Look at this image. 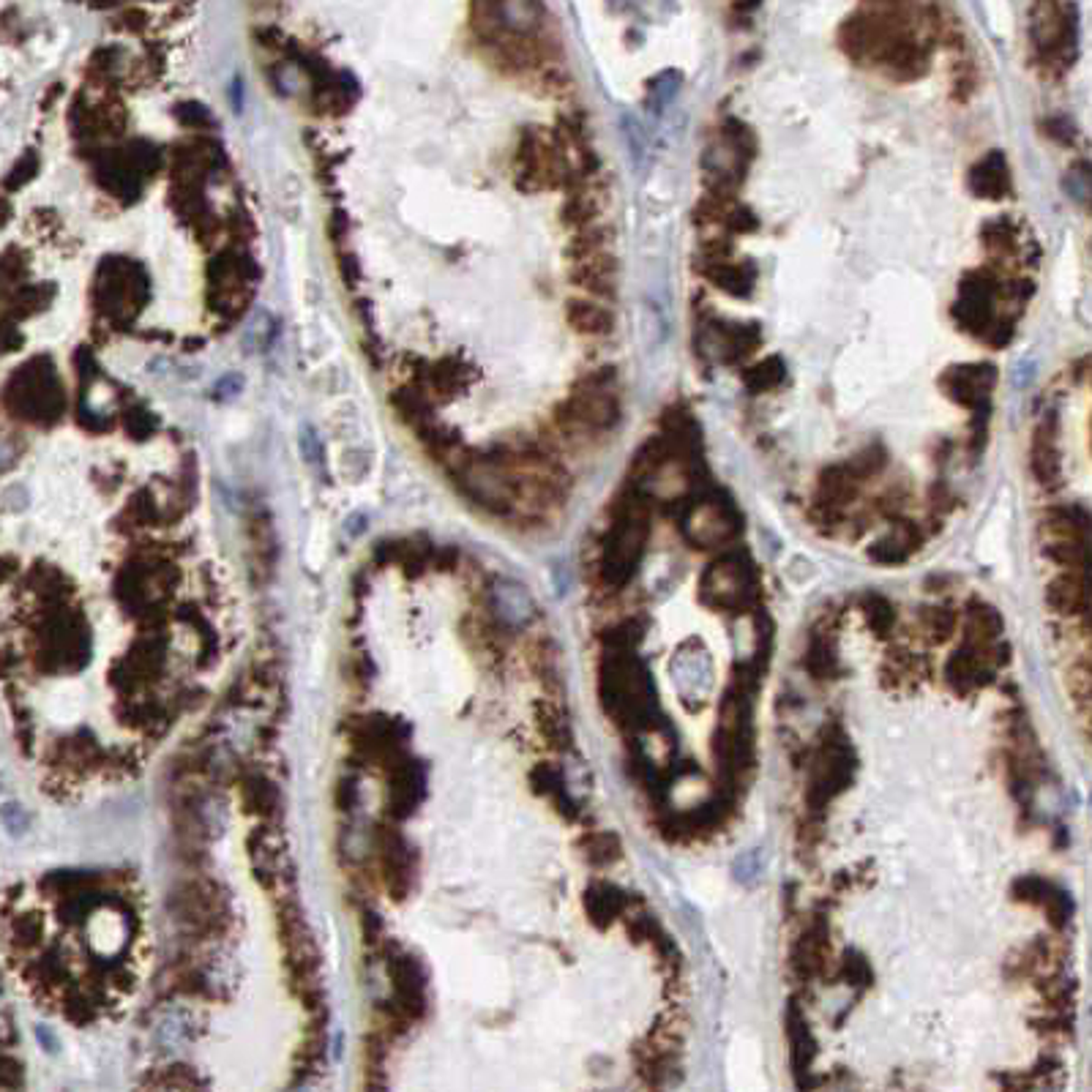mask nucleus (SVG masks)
<instances>
[{
  "label": "nucleus",
  "instance_id": "obj_1",
  "mask_svg": "<svg viewBox=\"0 0 1092 1092\" xmlns=\"http://www.w3.org/2000/svg\"><path fill=\"white\" fill-rule=\"evenodd\" d=\"M686 536L697 546H718L737 533V514L724 498H705L686 514Z\"/></svg>",
  "mask_w": 1092,
  "mask_h": 1092
},
{
  "label": "nucleus",
  "instance_id": "obj_2",
  "mask_svg": "<svg viewBox=\"0 0 1092 1092\" xmlns=\"http://www.w3.org/2000/svg\"><path fill=\"white\" fill-rule=\"evenodd\" d=\"M645 533H648V522L645 514L640 508L626 511V517L620 519L617 530H614V541L609 546V571L612 576H626L637 557L642 555V544H645Z\"/></svg>",
  "mask_w": 1092,
  "mask_h": 1092
},
{
  "label": "nucleus",
  "instance_id": "obj_3",
  "mask_svg": "<svg viewBox=\"0 0 1092 1092\" xmlns=\"http://www.w3.org/2000/svg\"><path fill=\"white\" fill-rule=\"evenodd\" d=\"M994 380H997V375L992 366H959V369H951L943 383L956 402H962L967 407H986Z\"/></svg>",
  "mask_w": 1092,
  "mask_h": 1092
},
{
  "label": "nucleus",
  "instance_id": "obj_4",
  "mask_svg": "<svg viewBox=\"0 0 1092 1092\" xmlns=\"http://www.w3.org/2000/svg\"><path fill=\"white\" fill-rule=\"evenodd\" d=\"M745 587H748V571H745V565H743L737 557H726V560L716 563V565L707 571V579H705V593H707V598H710V601H718V603H737V601H743Z\"/></svg>",
  "mask_w": 1092,
  "mask_h": 1092
},
{
  "label": "nucleus",
  "instance_id": "obj_5",
  "mask_svg": "<svg viewBox=\"0 0 1092 1092\" xmlns=\"http://www.w3.org/2000/svg\"><path fill=\"white\" fill-rule=\"evenodd\" d=\"M970 189L983 200H1002L1011 189L1008 165L1002 153H989L970 170Z\"/></svg>",
  "mask_w": 1092,
  "mask_h": 1092
},
{
  "label": "nucleus",
  "instance_id": "obj_6",
  "mask_svg": "<svg viewBox=\"0 0 1092 1092\" xmlns=\"http://www.w3.org/2000/svg\"><path fill=\"white\" fill-rule=\"evenodd\" d=\"M576 418L590 423V426H612L617 421V404L612 396L601 394V391H590L576 396L574 402Z\"/></svg>",
  "mask_w": 1092,
  "mask_h": 1092
},
{
  "label": "nucleus",
  "instance_id": "obj_7",
  "mask_svg": "<svg viewBox=\"0 0 1092 1092\" xmlns=\"http://www.w3.org/2000/svg\"><path fill=\"white\" fill-rule=\"evenodd\" d=\"M1087 598H1089V590L1081 576H1062L1049 590V601L1059 612H1076L1087 603Z\"/></svg>",
  "mask_w": 1092,
  "mask_h": 1092
},
{
  "label": "nucleus",
  "instance_id": "obj_8",
  "mask_svg": "<svg viewBox=\"0 0 1092 1092\" xmlns=\"http://www.w3.org/2000/svg\"><path fill=\"white\" fill-rule=\"evenodd\" d=\"M571 323L584 334H606L612 328V315L593 303H571Z\"/></svg>",
  "mask_w": 1092,
  "mask_h": 1092
},
{
  "label": "nucleus",
  "instance_id": "obj_9",
  "mask_svg": "<svg viewBox=\"0 0 1092 1092\" xmlns=\"http://www.w3.org/2000/svg\"><path fill=\"white\" fill-rule=\"evenodd\" d=\"M707 276H710L721 290H729V292H735V295H743V292L751 290V279H748L745 268L732 265V262H718L716 268L707 271Z\"/></svg>",
  "mask_w": 1092,
  "mask_h": 1092
},
{
  "label": "nucleus",
  "instance_id": "obj_10",
  "mask_svg": "<svg viewBox=\"0 0 1092 1092\" xmlns=\"http://www.w3.org/2000/svg\"><path fill=\"white\" fill-rule=\"evenodd\" d=\"M784 377V366H782V361H762L756 369H751L748 372V377H745V383L754 388V391H767V388H773L778 380Z\"/></svg>",
  "mask_w": 1092,
  "mask_h": 1092
}]
</instances>
